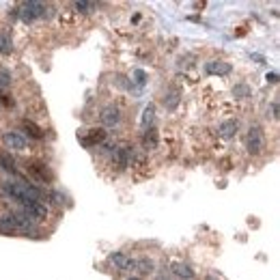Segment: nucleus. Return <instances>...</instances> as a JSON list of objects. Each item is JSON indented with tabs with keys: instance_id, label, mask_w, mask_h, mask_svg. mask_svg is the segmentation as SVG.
<instances>
[{
	"instance_id": "obj_1",
	"label": "nucleus",
	"mask_w": 280,
	"mask_h": 280,
	"mask_svg": "<svg viewBox=\"0 0 280 280\" xmlns=\"http://www.w3.org/2000/svg\"><path fill=\"white\" fill-rule=\"evenodd\" d=\"M106 138H108L106 128H88V130L78 132V142L82 144L84 149L99 147V144H104V142H106Z\"/></svg>"
},
{
	"instance_id": "obj_2",
	"label": "nucleus",
	"mask_w": 280,
	"mask_h": 280,
	"mask_svg": "<svg viewBox=\"0 0 280 280\" xmlns=\"http://www.w3.org/2000/svg\"><path fill=\"white\" fill-rule=\"evenodd\" d=\"M265 147V138H263V132H261L259 125H250V130L246 134V151L250 155H259Z\"/></svg>"
},
{
	"instance_id": "obj_3",
	"label": "nucleus",
	"mask_w": 280,
	"mask_h": 280,
	"mask_svg": "<svg viewBox=\"0 0 280 280\" xmlns=\"http://www.w3.org/2000/svg\"><path fill=\"white\" fill-rule=\"evenodd\" d=\"M43 15H46V5H43V3L28 0V3L20 5V17H22V22H26V24L39 20V17H43Z\"/></svg>"
},
{
	"instance_id": "obj_4",
	"label": "nucleus",
	"mask_w": 280,
	"mask_h": 280,
	"mask_svg": "<svg viewBox=\"0 0 280 280\" xmlns=\"http://www.w3.org/2000/svg\"><path fill=\"white\" fill-rule=\"evenodd\" d=\"M28 175L33 177V179H37L39 183H52L54 181V173H52V168L46 164V162H30L28 166Z\"/></svg>"
},
{
	"instance_id": "obj_5",
	"label": "nucleus",
	"mask_w": 280,
	"mask_h": 280,
	"mask_svg": "<svg viewBox=\"0 0 280 280\" xmlns=\"http://www.w3.org/2000/svg\"><path fill=\"white\" fill-rule=\"evenodd\" d=\"M22 213L28 220H33V222H41V220L48 218V207H46V203H41V201H30L28 205L22 207Z\"/></svg>"
},
{
	"instance_id": "obj_6",
	"label": "nucleus",
	"mask_w": 280,
	"mask_h": 280,
	"mask_svg": "<svg viewBox=\"0 0 280 280\" xmlns=\"http://www.w3.org/2000/svg\"><path fill=\"white\" fill-rule=\"evenodd\" d=\"M99 121H102V125H106V128H114V125H119V121H121L119 106H114V104L104 106L102 112H99Z\"/></svg>"
},
{
	"instance_id": "obj_7",
	"label": "nucleus",
	"mask_w": 280,
	"mask_h": 280,
	"mask_svg": "<svg viewBox=\"0 0 280 280\" xmlns=\"http://www.w3.org/2000/svg\"><path fill=\"white\" fill-rule=\"evenodd\" d=\"M132 158H134V147H130V144H123V147H116L112 151V162L121 170L132 164Z\"/></svg>"
},
{
	"instance_id": "obj_8",
	"label": "nucleus",
	"mask_w": 280,
	"mask_h": 280,
	"mask_svg": "<svg viewBox=\"0 0 280 280\" xmlns=\"http://www.w3.org/2000/svg\"><path fill=\"white\" fill-rule=\"evenodd\" d=\"M3 144L11 151H26V147H28V142H26V138L20 132H5L3 134Z\"/></svg>"
},
{
	"instance_id": "obj_9",
	"label": "nucleus",
	"mask_w": 280,
	"mask_h": 280,
	"mask_svg": "<svg viewBox=\"0 0 280 280\" xmlns=\"http://www.w3.org/2000/svg\"><path fill=\"white\" fill-rule=\"evenodd\" d=\"M110 261L121 269V272H134V269H136V259L128 257L125 252H112Z\"/></svg>"
},
{
	"instance_id": "obj_10",
	"label": "nucleus",
	"mask_w": 280,
	"mask_h": 280,
	"mask_svg": "<svg viewBox=\"0 0 280 280\" xmlns=\"http://www.w3.org/2000/svg\"><path fill=\"white\" fill-rule=\"evenodd\" d=\"M205 71L209 76H229L233 67L224 60H209V63H205Z\"/></svg>"
},
{
	"instance_id": "obj_11",
	"label": "nucleus",
	"mask_w": 280,
	"mask_h": 280,
	"mask_svg": "<svg viewBox=\"0 0 280 280\" xmlns=\"http://www.w3.org/2000/svg\"><path fill=\"white\" fill-rule=\"evenodd\" d=\"M237 130H239V123L235 119H227V121L220 123L218 134H220V138H224V140H233L235 136H237Z\"/></svg>"
},
{
	"instance_id": "obj_12",
	"label": "nucleus",
	"mask_w": 280,
	"mask_h": 280,
	"mask_svg": "<svg viewBox=\"0 0 280 280\" xmlns=\"http://www.w3.org/2000/svg\"><path fill=\"white\" fill-rule=\"evenodd\" d=\"M181 104V91L179 88H170V91L164 93V99H162V106L166 108L168 112H173L177 110V106Z\"/></svg>"
},
{
	"instance_id": "obj_13",
	"label": "nucleus",
	"mask_w": 280,
	"mask_h": 280,
	"mask_svg": "<svg viewBox=\"0 0 280 280\" xmlns=\"http://www.w3.org/2000/svg\"><path fill=\"white\" fill-rule=\"evenodd\" d=\"M22 130L28 134V138H33V140H41L43 136H46V134H43V130H41L35 121H30V119H24V121H22Z\"/></svg>"
},
{
	"instance_id": "obj_14",
	"label": "nucleus",
	"mask_w": 280,
	"mask_h": 280,
	"mask_svg": "<svg viewBox=\"0 0 280 280\" xmlns=\"http://www.w3.org/2000/svg\"><path fill=\"white\" fill-rule=\"evenodd\" d=\"M158 142H160V136H158V130L155 128H147L142 134V144L144 149H158Z\"/></svg>"
},
{
	"instance_id": "obj_15",
	"label": "nucleus",
	"mask_w": 280,
	"mask_h": 280,
	"mask_svg": "<svg viewBox=\"0 0 280 280\" xmlns=\"http://www.w3.org/2000/svg\"><path fill=\"white\" fill-rule=\"evenodd\" d=\"M173 274L183 278V280H192L194 278V269L190 267L188 263H181V261H177V263H173Z\"/></svg>"
},
{
	"instance_id": "obj_16",
	"label": "nucleus",
	"mask_w": 280,
	"mask_h": 280,
	"mask_svg": "<svg viewBox=\"0 0 280 280\" xmlns=\"http://www.w3.org/2000/svg\"><path fill=\"white\" fill-rule=\"evenodd\" d=\"M153 269H155V261H153V259H149V257L136 259V272H140V274H153Z\"/></svg>"
},
{
	"instance_id": "obj_17",
	"label": "nucleus",
	"mask_w": 280,
	"mask_h": 280,
	"mask_svg": "<svg viewBox=\"0 0 280 280\" xmlns=\"http://www.w3.org/2000/svg\"><path fill=\"white\" fill-rule=\"evenodd\" d=\"M153 121H155V106H153V104H149V106L142 110L140 123H142V128L147 130V128H153Z\"/></svg>"
},
{
	"instance_id": "obj_18",
	"label": "nucleus",
	"mask_w": 280,
	"mask_h": 280,
	"mask_svg": "<svg viewBox=\"0 0 280 280\" xmlns=\"http://www.w3.org/2000/svg\"><path fill=\"white\" fill-rule=\"evenodd\" d=\"M11 52H13L11 35H9V33H0V54H3V56H9Z\"/></svg>"
},
{
	"instance_id": "obj_19",
	"label": "nucleus",
	"mask_w": 280,
	"mask_h": 280,
	"mask_svg": "<svg viewBox=\"0 0 280 280\" xmlns=\"http://www.w3.org/2000/svg\"><path fill=\"white\" fill-rule=\"evenodd\" d=\"M0 168L7 173H15V160L11 158V153H0Z\"/></svg>"
},
{
	"instance_id": "obj_20",
	"label": "nucleus",
	"mask_w": 280,
	"mask_h": 280,
	"mask_svg": "<svg viewBox=\"0 0 280 280\" xmlns=\"http://www.w3.org/2000/svg\"><path fill=\"white\" fill-rule=\"evenodd\" d=\"M74 9H76L78 13L88 15V13H93V11H95L97 5H95V3H84V0H80V3H76V5H74Z\"/></svg>"
},
{
	"instance_id": "obj_21",
	"label": "nucleus",
	"mask_w": 280,
	"mask_h": 280,
	"mask_svg": "<svg viewBox=\"0 0 280 280\" xmlns=\"http://www.w3.org/2000/svg\"><path fill=\"white\" fill-rule=\"evenodd\" d=\"M250 86H246V84H235L233 86V95L237 97V99H246V97H250Z\"/></svg>"
},
{
	"instance_id": "obj_22",
	"label": "nucleus",
	"mask_w": 280,
	"mask_h": 280,
	"mask_svg": "<svg viewBox=\"0 0 280 280\" xmlns=\"http://www.w3.org/2000/svg\"><path fill=\"white\" fill-rule=\"evenodd\" d=\"M13 82V78H11V71H7V69H0V91H5V88H9Z\"/></svg>"
},
{
	"instance_id": "obj_23",
	"label": "nucleus",
	"mask_w": 280,
	"mask_h": 280,
	"mask_svg": "<svg viewBox=\"0 0 280 280\" xmlns=\"http://www.w3.org/2000/svg\"><path fill=\"white\" fill-rule=\"evenodd\" d=\"M134 80H136V84L138 86H144V84H147V80H149V76H147V71H144V69H134Z\"/></svg>"
},
{
	"instance_id": "obj_24",
	"label": "nucleus",
	"mask_w": 280,
	"mask_h": 280,
	"mask_svg": "<svg viewBox=\"0 0 280 280\" xmlns=\"http://www.w3.org/2000/svg\"><path fill=\"white\" fill-rule=\"evenodd\" d=\"M15 106V99L13 95H9L5 91H0V108H13Z\"/></svg>"
},
{
	"instance_id": "obj_25",
	"label": "nucleus",
	"mask_w": 280,
	"mask_h": 280,
	"mask_svg": "<svg viewBox=\"0 0 280 280\" xmlns=\"http://www.w3.org/2000/svg\"><path fill=\"white\" fill-rule=\"evenodd\" d=\"M125 80H128L125 76H116V84H119L121 88H130V86H132V82H125Z\"/></svg>"
},
{
	"instance_id": "obj_26",
	"label": "nucleus",
	"mask_w": 280,
	"mask_h": 280,
	"mask_svg": "<svg viewBox=\"0 0 280 280\" xmlns=\"http://www.w3.org/2000/svg\"><path fill=\"white\" fill-rule=\"evenodd\" d=\"M265 80H267L269 84H278V74H276V71H272V74L265 76Z\"/></svg>"
},
{
	"instance_id": "obj_27",
	"label": "nucleus",
	"mask_w": 280,
	"mask_h": 280,
	"mask_svg": "<svg viewBox=\"0 0 280 280\" xmlns=\"http://www.w3.org/2000/svg\"><path fill=\"white\" fill-rule=\"evenodd\" d=\"M269 108H272V116H274V119H278V116H280V106H278V102H272V106H269Z\"/></svg>"
},
{
	"instance_id": "obj_28",
	"label": "nucleus",
	"mask_w": 280,
	"mask_h": 280,
	"mask_svg": "<svg viewBox=\"0 0 280 280\" xmlns=\"http://www.w3.org/2000/svg\"><path fill=\"white\" fill-rule=\"evenodd\" d=\"M9 17H11V20H15V17H20V5H15L11 11H9Z\"/></svg>"
},
{
	"instance_id": "obj_29",
	"label": "nucleus",
	"mask_w": 280,
	"mask_h": 280,
	"mask_svg": "<svg viewBox=\"0 0 280 280\" xmlns=\"http://www.w3.org/2000/svg\"><path fill=\"white\" fill-rule=\"evenodd\" d=\"M153 280H170V278H168L166 274H158V276H155V278H153Z\"/></svg>"
},
{
	"instance_id": "obj_30",
	"label": "nucleus",
	"mask_w": 280,
	"mask_h": 280,
	"mask_svg": "<svg viewBox=\"0 0 280 280\" xmlns=\"http://www.w3.org/2000/svg\"><path fill=\"white\" fill-rule=\"evenodd\" d=\"M128 280H142V278H138V276H134V278H128Z\"/></svg>"
},
{
	"instance_id": "obj_31",
	"label": "nucleus",
	"mask_w": 280,
	"mask_h": 280,
	"mask_svg": "<svg viewBox=\"0 0 280 280\" xmlns=\"http://www.w3.org/2000/svg\"><path fill=\"white\" fill-rule=\"evenodd\" d=\"M207 280H215V278H207Z\"/></svg>"
}]
</instances>
